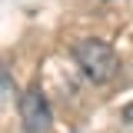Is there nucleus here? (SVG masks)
I'll return each mask as SVG.
<instances>
[{
	"mask_svg": "<svg viewBox=\"0 0 133 133\" xmlns=\"http://www.w3.org/2000/svg\"><path fill=\"white\" fill-rule=\"evenodd\" d=\"M73 60H77V66H80L93 83L113 80L116 70H120V60H116L113 47H110V43H103V40H97V37L80 40V43L73 47Z\"/></svg>",
	"mask_w": 133,
	"mask_h": 133,
	"instance_id": "obj_1",
	"label": "nucleus"
},
{
	"mask_svg": "<svg viewBox=\"0 0 133 133\" xmlns=\"http://www.w3.org/2000/svg\"><path fill=\"white\" fill-rule=\"evenodd\" d=\"M123 120L133 127V103H127V107H123Z\"/></svg>",
	"mask_w": 133,
	"mask_h": 133,
	"instance_id": "obj_3",
	"label": "nucleus"
},
{
	"mask_svg": "<svg viewBox=\"0 0 133 133\" xmlns=\"http://www.w3.org/2000/svg\"><path fill=\"white\" fill-rule=\"evenodd\" d=\"M20 123L27 133H47L53 116H50L47 97L40 93V87H30L27 93H20Z\"/></svg>",
	"mask_w": 133,
	"mask_h": 133,
	"instance_id": "obj_2",
	"label": "nucleus"
}]
</instances>
